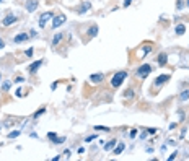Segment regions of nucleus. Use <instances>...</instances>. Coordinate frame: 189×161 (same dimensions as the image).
Listing matches in <instances>:
<instances>
[{"label": "nucleus", "mask_w": 189, "mask_h": 161, "mask_svg": "<svg viewBox=\"0 0 189 161\" xmlns=\"http://www.w3.org/2000/svg\"><path fill=\"white\" fill-rule=\"evenodd\" d=\"M126 76H127V72H117V73L113 76V80H111V85H113V88H119L121 83L126 80Z\"/></svg>", "instance_id": "obj_1"}, {"label": "nucleus", "mask_w": 189, "mask_h": 161, "mask_svg": "<svg viewBox=\"0 0 189 161\" xmlns=\"http://www.w3.org/2000/svg\"><path fill=\"white\" fill-rule=\"evenodd\" d=\"M52 18H54V13H52V11H46V13H43L41 18H39V26L41 28H44V26L47 25V21L52 20Z\"/></svg>", "instance_id": "obj_2"}, {"label": "nucleus", "mask_w": 189, "mask_h": 161, "mask_svg": "<svg viewBox=\"0 0 189 161\" xmlns=\"http://www.w3.org/2000/svg\"><path fill=\"white\" fill-rule=\"evenodd\" d=\"M65 20H67V16L65 15H55L54 18H52V28H59V26H62L65 23Z\"/></svg>", "instance_id": "obj_3"}, {"label": "nucleus", "mask_w": 189, "mask_h": 161, "mask_svg": "<svg viewBox=\"0 0 189 161\" xmlns=\"http://www.w3.org/2000/svg\"><path fill=\"white\" fill-rule=\"evenodd\" d=\"M150 72H152V67L148 65V64H144V65L139 67V70H137V75L140 76V78H145V76L148 75Z\"/></svg>", "instance_id": "obj_4"}, {"label": "nucleus", "mask_w": 189, "mask_h": 161, "mask_svg": "<svg viewBox=\"0 0 189 161\" xmlns=\"http://www.w3.org/2000/svg\"><path fill=\"white\" fill-rule=\"evenodd\" d=\"M16 20H18V18H16V16L13 15V13H8V15H7L5 18H3L2 25H3V26H10V25H13V23H15Z\"/></svg>", "instance_id": "obj_5"}, {"label": "nucleus", "mask_w": 189, "mask_h": 161, "mask_svg": "<svg viewBox=\"0 0 189 161\" xmlns=\"http://www.w3.org/2000/svg\"><path fill=\"white\" fill-rule=\"evenodd\" d=\"M38 5H39L38 0H28V2H26V10L30 11V13H33V11H36Z\"/></svg>", "instance_id": "obj_6"}, {"label": "nucleus", "mask_w": 189, "mask_h": 161, "mask_svg": "<svg viewBox=\"0 0 189 161\" xmlns=\"http://www.w3.org/2000/svg\"><path fill=\"white\" fill-rule=\"evenodd\" d=\"M47 137H49V138L54 142V143H57V145H60V143H64V142H65L64 137H57L54 132H49V133H47Z\"/></svg>", "instance_id": "obj_7"}, {"label": "nucleus", "mask_w": 189, "mask_h": 161, "mask_svg": "<svg viewBox=\"0 0 189 161\" xmlns=\"http://www.w3.org/2000/svg\"><path fill=\"white\" fill-rule=\"evenodd\" d=\"M169 80V75L168 73H165V75H160L157 80H155V86H161L163 83H166V81Z\"/></svg>", "instance_id": "obj_8"}, {"label": "nucleus", "mask_w": 189, "mask_h": 161, "mask_svg": "<svg viewBox=\"0 0 189 161\" xmlns=\"http://www.w3.org/2000/svg\"><path fill=\"white\" fill-rule=\"evenodd\" d=\"M105 80V75L103 73H93V75H90V81L91 83H100V81Z\"/></svg>", "instance_id": "obj_9"}, {"label": "nucleus", "mask_w": 189, "mask_h": 161, "mask_svg": "<svg viewBox=\"0 0 189 161\" xmlns=\"http://www.w3.org/2000/svg\"><path fill=\"white\" fill-rule=\"evenodd\" d=\"M28 38H30V36L26 34V33H20V34H16L15 38H13V41H15L16 44H20V42H25V41H28Z\"/></svg>", "instance_id": "obj_10"}, {"label": "nucleus", "mask_w": 189, "mask_h": 161, "mask_svg": "<svg viewBox=\"0 0 189 161\" xmlns=\"http://www.w3.org/2000/svg\"><path fill=\"white\" fill-rule=\"evenodd\" d=\"M90 8H91V3H90V2H83V3H82V7L78 8V11H77V13L83 15V13H86V11H88Z\"/></svg>", "instance_id": "obj_11"}, {"label": "nucleus", "mask_w": 189, "mask_h": 161, "mask_svg": "<svg viewBox=\"0 0 189 161\" xmlns=\"http://www.w3.org/2000/svg\"><path fill=\"white\" fill-rule=\"evenodd\" d=\"M43 64H44L43 60H36L34 64H33V65L30 67V73H36V72H38V68H39V67L43 65Z\"/></svg>", "instance_id": "obj_12"}, {"label": "nucleus", "mask_w": 189, "mask_h": 161, "mask_svg": "<svg viewBox=\"0 0 189 161\" xmlns=\"http://www.w3.org/2000/svg\"><path fill=\"white\" fill-rule=\"evenodd\" d=\"M116 145H117V140H109L108 143H105V150H106V151H109V150H113Z\"/></svg>", "instance_id": "obj_13"}, {"label": "nucleus", "mask_w": 189, "mask_h": 161, "mask_svg": "<svg viewBox=\"0 0 189 161\" xmlns=\"http://www.w3.org/2000/svg\"><path fill=\"white\" fill-rule=\"evenodd\" d=\"M166 62H168V56H166V54H160L158 56V64L160 65H166Z\"/></svg>", "instance_id": "obj_14"}, {"label": "nucleus", "mask_w": 189, "mask_h": 161, "mask_svg": "<svg viewBox=\"0 0 189 161\" xmlns=\"http://www.w3.org/2000/svg\"><path fill=\"white\" fill-rule=\"evenodd\" d=\"M96 34H98V26L93 25V26H91V28L88 30V36H90V38H95Z\"/></svg>", "instance_id": "obj_15"}, {"label": "nucleus", "mask_w": 189, "mask_h": 161, "mask_svg": "<svg viewBox=\"0 0 189 161\" xmlns=\"http://www.w3.org/2000/svg\"><path fill=\"white\" fill-rule=\"evenodd\" d=\"M189 99V91L188 90H184L181 95H179V101H188Z\"/></svg>", "instance_id": "obj_16"}, {"label": "nucleus", "mask_w": 189, "mask_h": 161, "mask_svg": "<svg viewBox=\"0 0 189 161\" xmlns=\"http://www.w3.org/2000/svg\"><path fill=\"white\" fill-rule=\"evenodd\" d=\"M184 31H186V26H184V25H178V26H176V34H178V36L184 34Z\"/></svg>", "instance_id": "obj_17"}, {"label": "nucleus", "mask_w": 189, "mask_h": 161, "mask_svg": "<svg viewBox=\"0 0 189 161\" xmlns=\"http://www.w3.org/2000/svg\"><path fill=\"white\" fill-rule=\"evenodd\" d=\"M122 150H124V143H119V145L114 148V155H121V153H122Z\"/></svg>", "instance_id": "obj_18"}, {"label": "nucleus", "mask_w": 189, "mask_h": 161, "mask_svg": "<svg viewBox=\"0 0 189 161\" xmlns=\"http://www.w3.org/2000/svg\"><path fill=\"white\" fill-rule=\"evenodd\" d=\"M60 39H62V34H60V33H59V34H55L54 39H52V46H57L60 42Z\"/></svg>", "instance_id": "obj_19"}, {"label": "nucleus", "mask_w": 189, "mask_h": 161, "mask_svg": "<svg viewBox=\"0 0 189 161\" xmlns=\"http://www.w3.org/2000/svg\"><path fill=\"white\" fill-rule=\"evenodd\" d=\"M20 133H21L20 130H13V132H10L7 137H8V138H16V137H20Z\"/></svg>", "instance_id": "obj_20"}, {"label": "nucleus", "mask_w": 189, "mask_h": 161, "mask_svg": "<svg viewBox=\"0 0 189 161\" xmlns=\"http://www.w3.org/2000/svg\"><path fill=\"white\" fill-rule=\"evenodd\" d=\"M142 50H144V52H142V56H145V54H150V52H152V46H144V47H142Z\"/></svg>", "instance_id": "obj_21"}, {"label": "nucleus", "mask_w": 189, "mask_h": 161, "mask_svg": "<svg viewBox=\"0 0 189 161\" xmlns=\"http://www.w3.org/2000/svg\"><path fill=\"white\" fill-rule=\"evenodd\" d=\"M44 112H46V107H41L39 111H36L34 114H33V117H34V119H36V117H39L41 114H44Z\"/></svg>", "instance_id": "obj_22"}, {"label": "nucleus", "mask_w": 189, "mask_h": 161, "mask_svg": "<svg viewBox=\"0 0 189 161\" xmlns=\"http://www.w3.org/2000/svg\"><path fill=\"white\" fill-rule=\"evenodd\" d=\"M95 130H105V132H109L111 129H109V127H103V125H95Z\"/></svg>", "instance_id": "obj_23"}, {"label": "nucleus", "mask_w": 189, "mask_h": 161, "mask_svg": "<svg viewBox=\"0 0 189 161\" xmlns=\"http://www.w3.org/2000/svg\"><path fill=\"white\" fill-rule=\"evenodd\" d=\"M2 90H3V91H8V90H10V81H3V86H2Z\"/></svg>", "instance_id": "obj_24"}, {"label": "nucleus", "mask_w": 189, "mask_h": 161, "mask_svg": "<svg viewBox=\"0 0 189 161\" xmlns=\"http://www.w3.org/2000/svg\"><path fill=\"white\" fill-rule=\"evenodd\" d=\"M33 50H34V49H33V47H30V49H26V50H25V54H26L28 57H31V56H33Z\"/></svg>", "instance_id": "obj_25"}, {"label": "nucleus", "mask_w": 189, "mask_h": 161, "mask_svg": "<svg viewBox=\"0 0 189 161\" xmlns=\"http://www.w3.org/2000/svg\"><path fill=\"white\" fill-rule=\"evenodd\" d=\"M95 138H96V133H95V135H90V137H86V140H85V142H88V143H90V142H93Z\"/></svg>", "instance_id": "obj_26"}, {"label": "nucleus", "mask_w": 189, "mask_h": 161, "mask_svg": "<svg viewBox=\"0 0 189 161\" xmlns=\"http://www.w3.org/2000/svg\"><path fill=\"white\" fill-rule=\"evenodd\" d=\"M183 5H184L183 0H178V10H181V8H183Z\"/></svg>", "instance_id": "obj_27"}, {"label": "nucleus", "mask_w": 189, "mask_h": 161, "mask_svg": "<svg viewBox=\"0 0 189 161\" xmlns=\"http://www.w3.org/2000/svg\"><path fill=\"white\" fill-rule=\"evenodd\" d=\"M176 155H178V153H176V151H174L173 155H169V156H168V160H169V161H171V160H174V158H176Z\"/></svg>", "instance_id": "obj_28"}, {"label": "nucleus", "mask_w": 189, "mask_h": 161, "mask_svg": "<svg viewBox=\"0 0 189 161\" xmlns=\"http://www.w3.org/2000/svg\"><path fill=\"white\" fill-rule=\"evenodd\" d=\"M132 3V0H124V7H129Z\"/></svg>", "instance_id": "obj_29"}, {"label": "nucleus", "mask_w": 189, "mask_h": 161, "mask_svg": "<svg viewBox=\"0 0 189 161\" xmlns=\"http://www.w3.org/2000/svg\"><path fill=\"white\" fill-rule=\"evenodd\" d=\"M135 135H137V130H135V129H134V130H130V137H132V138H134Z\"/></svg>", "instance_id": "obj_30"}, {"label": "nucleus", "mask_w": 189, "mask_h": 161, "mask_svg": "<svg viewBox=\"0 0 189 161\" xmlns=\"http://www.w3.org/2000/svg\"><path fill=\"white\" fill-rule=\"evenodd\" d=\"M16 81H18V83H21V81H25V78H23V76H18V78H16Z\"/></svg>", "instance_id": "obj_31"}, {"label": "nucleus", "mask_w": 189, "mask_h": 161, "mask_svg": "<svg viewBox=\"0 0 189 161\" xmlns=\"http://www.w3.org/2000/svg\"><path fill=\"white\" fill-rule=\"evenodd\" d=\"M3 47H5V42H3V41L0 39V49H3Z\"/></svg>", "instance_id": "obj_32"}, {"label": "nucleus", "mask_w": 189, "mask_h": 161, "mask_svg": "<svg viewBox=\"0 0 189 161\" xmlns=\"http://www.w3.org/2000/svg\"><path fill=\"white\" fill-rule=\"evenodd\" d=\"M186 5H188V7H189V0H186Z\"/></svg>", "instance_id": "obj_33"}, {"label": "nucleus", "mask_w": 189, "mask_h": 161, "mask_svg": "<svg viewBox=\"0 0 189 161\" xmlns=\"http://www.w3.org/2000/svg\"><path fill=\"white\" fill-rule=\"evenodd\" d=\"M2 2H3V0H0V3H2Z\"/></svg>", "instance_id": "obj_34"}]
</instances>
